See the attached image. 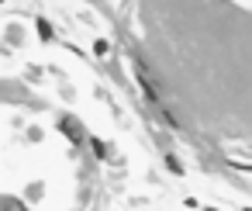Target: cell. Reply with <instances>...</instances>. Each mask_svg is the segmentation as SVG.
Here are the masks:
<instances>
[{
  "instance_id": "cell-1",
  "label": "cell",
  "mask_w": 252,
  "mask_h": 211,
  "mask_svg": "<svg viewBox=\"0 0 252 211\" xmlns=\"http://www.w3.org/2000/svg\"><path fill=\"white\" fill-rule=\"evenodd\" d=\"M138 83H142V90L149 94V101H159V94H156V87H152V76L145 73V66H138Z\"/></svg>"
},
{
  "instance_id": "cell-2",
  "label": "cell",
  "mask_w": 252,
  "mask_h": 211,
  "mask_svg": "<svg viewBox=\"0 0 252 211\" xmlns=\"http://www.w3.org/2000/svg\"><path fill=\"white\" fill-rule=\"evenodd\" d=\"M63 128L69 132V139H73V142H80V125H73V121L66 118V121H63Z\"/></svg>"
},
{
  "instance_id": "cell-3",
  "label": "cell",
  "mask_w": 252,
  "mask_h": 211,
  "mask_svg": "<svg viewBox=\"0 0 252 211\" xmlns=\"http://www.w3.org/2000/svg\"><path fill=\"white\" fill-rule=\"evenodd\" d=\"M38 35H42V38H52V28H49V21H38Z\"/></svg>"
}]
</instances>
